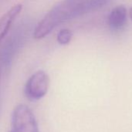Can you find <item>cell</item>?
<instances>
[{
  "mask_svg": "<svg viewBox=\"0 0 132 132\" xmlns=\"http://www.w3.org/2000/svg\"><path fill=\"white\" fill-rule=\"evenodd\" d=\"M111 0H63L55 5L39 21L34 29L33 37L42 39L60 25L97 10Z\"/></svg>",
  "mask_w": 132,
  "mask_h": 132,
  "instance_id": "cell-1",
  "label": "cell"
},
{
  "mask_svg": "<svg viewBox=\"0 0 132 132\" xmlns=\"http://www.w3.org/2000/svg\"><path fill=\"white\" fill-rule=\"evenodd\" d=\"M9 132H39L36 117L28 106L19 104L14 108Z\"/></svg>",
  "mask_w": 132,
  "mask_h": 132,
  "instance_id": "cell-2",
  "label": "cell"
},
{
  "mask_svg": "<svg viewBox=\"0 0 132 132\" xmlns=\"http://www.w3.org/2000/svg\"><path fill=\"white\" fill-rule=\"evenodd\" d=\"M50 80L49 75L43 70L35 72L26 81L24 94L29 101H36L42 99L47 94Z\"/></svg>",
  "mask_w": 132,
  "mask_h": 132,
  "instance_id": "cell-3",
  "label": "cell"
},
{
  "mask_svg": "<svg viewBox=\"0 0 132 132\" xmlns=\"http://www.w3.org/2000/svg\"><path fill=\"white\" fill-rule=\"evenodd\" d=\"M22 10V5L21 3H16L11 6L0 17V43L8 34L13 22L21 13Z\"/></svg>",
  "mask_w": 132,
  "mask_h": 132,
  "instance_id": "cell-4",
  "label": "cell"
},
{
  "mask_svg": "<svg viewBox=\"0 0 132 132\" xmlns=\"http://www.w3.org/2000/svg\"><path fill=\"white\" fill-rule=\"evenodd\" d=\"M127 20V9L124 5L114 8L108 16L109 26L113 29H119L125 24Z\"/></svg>",
  "mask_w": 132,
  "mask_h": 132,
  "instance_id": "cell-5",
  "label": "cell"
},
{
  "mask_svg": "<svg viewBox=\"0 0 132 132\" xmlns=\"http://www.w3.org/2000/svg\"><path fill=\"white\" fill-rule=\"evenodd\" d=\"M73 37V32L68 29H62L56 36V40L60 45L65 46L70 43Z\"/></svg>",
  "mask_w": 132,
  "mask_h": 132,
  "instance_id": "cell-6",
  "label": "cell"
},
{
  "mask_svg": "<svg viewBox=\"0 0 132 132\" xmlns=\"http://www.w3.org/2000/svg\"><path fill=\"white\" fill-rule=\"evenodd\" d=\"M129 15H130V18L132 20V7L130 9V12H129Z\"/></svg>",
  "mask_w": 132,
  "mask_h": 132,
  "instance_id": "cell-7",
  "label": "cell"
},
{
  "mask_svg": "<svg viewBox=\"0 0 132 132\" xmlns=\"http://www.w3.org/2000/svg\"><path fill=\"white\" fill-rule=\"evenodd\" d=\"M0 76H1V75H0Z\"/></svg>",
  "mask_w": 132,
  "mask_h": 132,
  "instance_id": "cell-8",
  "label": "cell"
}]
</instances>
